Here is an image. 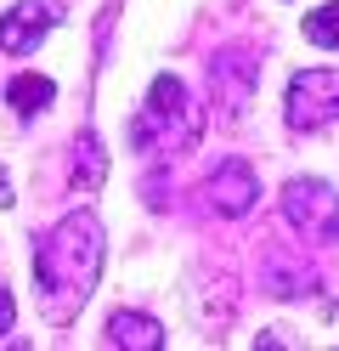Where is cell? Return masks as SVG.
I'll use <instances>...</instances> for the list:
<instances>
[{"label": "cell", "mask_w": 339, "mask_h": 351, "mask_svg": "<svg viewBox=\"0 0 339 351\" xmlns=\"http://www.w3.org/2000/svg\"><path fill=\"white\" fill-rule=\"evenodd\" d=\"M6 97H12V108H17V114H23V119H34V114H40V108H45V102H51V97H57V80H45V74H17Z\"/></svg>", "instance_id": "9c48e42d"}, {"label": "cell", "mask_w": 339, "mask_h": 351, "mask_svg": "<svg viewBox=\"0 0 339 351\" xmlns=\"http://www.w3.org/2000/svg\"><path fill=\"white\" fill-rule=\"evenodd\" d=\"M34 278H40L45 300H51V323H68L102 278V221L97 215L90 210L62 215L34 250Z\"/></svg>", "instance_id": "6da1fadb"}, {"label": "cell", "mask_w": 339, "mask_h": 351, "mask_svg": "<svg viewBox=\"0 0 339 351\" xmlns=\"http://www.w3.org/2000/svg\"><path fill=\"white\" fill-rule=\"evenodd\" d=\"M17 323V300H12V289H0V335Z\"/></svg>", "instance_id": "8fae6325"}, {"label": "cell", "mask_w": 339, "mask_h": 351, "mask_svg": "<svg viewBox=\"0 0 339 351\" xmlns=\"http://www.w3.org/2000/svg\"><path fill=\"white\" fill-rule=\"evenodd\" d=\"M108 340L119 351H153V346H164V328L147 312H113L108 317Z\"/></svg>", "instance_id": "52a82bcc"}, {"label": "cell", "mask_w": 339, "mask_h": 351, "mask_svg": "<svg viewBox=\"0 0 339 351\" xmlns=\"http://www.w3.org/2000/svg\"><path fill=\"white\" fill-rule=\"evenodd\" d=\"M57 23H62V0H17V6L0 17V51H12V57L34 51Z\"/></svg>", "instance_id": "5b68a950"}, {"label": "cell", "mask_w": 339, "mask_h": 351, "mask_svg": "<svg viewBox=\"0 0 339 351\" xmlns=\"http://www.w3.org/2000/svg\"><path fill=\"white\" fill-rule=\"evenodd\" d=\"M283 114L294 130H323L328 119H339V69H305L294 74L288 97H283Z\"/></svg>", "instance_id": "277c9868"}, {"label": "cell", "mask_w": 339, "mask_h": 351, "mask_svg": "<svg viewBox=\"0 0 339 351\" xmlns=\"http://www.w3.org/2000/svg\"><path fill=\"white\" fill-rule=\"evenodd\" d=\"M102 176H108V153H102V136L97 130H79L74 136V182L79 193H90V187H102Z\"/></svg>", "instance_id": "ba28073f"}, {"label": "cell", "mask_w": 339, "mask_h": 351, "mask_svg": "<svg viewBox=\"0 0 339 351\" xmlns=\"http://www.w3.org/2000/svg\"><path fill=\"white\" fill-rule=\"evenodd\" d=\"M283 215L311 244H339V193L316 176H300V182L283 187Z\"/></svg>", "instance_id": "3957f363"}, {"label": "cell", "mask_w": 339, "mask_h": 351, "mask_svg": "<svg viewBox=\"0 0 339 351\" xmlns=\"http://www.w3.org/2000/svg\"><path fill=\"white\" fill-rule=\"evenodd\" d=\"M260 199V182H255V170H249L243 159H226L215 176H210V204L221 215H249Z\"/></svg>", "instance_id": "8992f818"}, {"label": "cell", "mask_w": 339, "mask_h": 351, "mask_svg": "<svg viewBox=\"0 0 339 351\" xmlns=\"http://www.w3.org/2000/svg\"><path fill=\"white\" fill-rule=\"evenodd\" d=\"M0 204H12V182H6V170H0Z\"/></svg>", "instance_id": "7c38bea8"}, {"label": "cell", "mask_w": 339, "mask_h": 351, "mask_svg": "<svg viewBox=\"0 0 339 351\" xmlns=\"http://www.w3.org/2000/svg\"><path fill=\"white\" fill-rule=\"evenodd\" d=\"M305 40L311 46H339V0H328L305 17Z\"/></svg>", "instance_id": "30bf717a"}, {"label": "cell", "mask_w": 339, "mask_h": 351, "mask_svg": "<svg viewBox=\"0 0 339 351\" xmlns=\"http://www.w3.org/2000/svg\"><path fill=\"white\" fill-rule=\"evenodd\" d=\"M198 142V108L187 97V85L175 74H158L153 91H147V114L136 119V147H164V153H181Z\"/></svg>", "instance_id": "7a4b0ae2"}]
</instances>
